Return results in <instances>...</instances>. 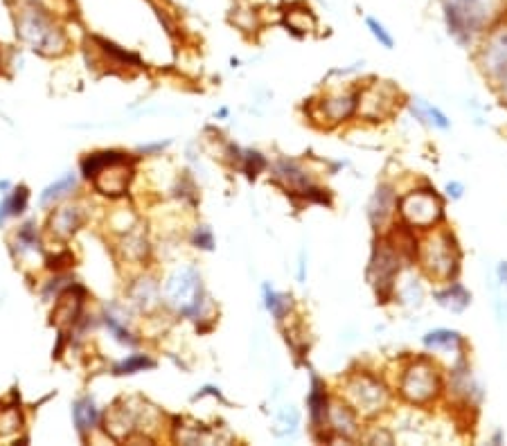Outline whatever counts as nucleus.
<instances>
[{
    "label": "nucleus",
    "instance_id": "obj_22",
    "mask_svg": "<svg viewBox=\"0 0 507 446\" xmlns=\"http://www.w3.org/2000/svg\"><path fill=\"white\" fill-rule=\"evenodd\" d=\"M27 201H30V192H27L25 185H18L14 192L0 203V223H5L9 216L23 214L27 210Z\"/></svg>",
    "mask_w": 507,
    "mask_h": 446
},
{
    "label": "nucleus",
    "instance_id": "obj_25",
    "mask_svg": "<svg viewBox=\"0 0 507 446\" xmlns=\"http://www.w3.org/2000/svg\"><path fill=\"white\" fill-rule=\"evenodd\" d=\"M151 368H156V361L149 359L147 354H131V357H126L124 361L117 363L113 372L115 375H135V372H144Z\"/></svg>",
    "mask_w": 507,
    "mask_h": 446
},
{
    "label": "nucleus",
    "instance_id": "obj_10",
    "mask_svg": "<svg viewBox=\"0 0 507 446\" xmlns=\"http://www.w3.org/2000/svg\"><path fill=\"white\" fill-rule=\"evenodd\" d=\"M273 180L282 185L286 192L300 194L307 201L313 203H327L329 205V194L327 189H323L313 183L309 171L304 169L302 162L293 158H280L273 165Z\"/></svg>",
    "mask_w": 507,
    "mask_h": 446
},
{
    "label": "nucleus",
    "instance_id": "obj_18",
    "mask_svg": "<svg viewBox=\"0 0 507 446\" xmlns=\"http://www.w3.org/2000/svg\"><path fill=\"white\" fill-rule=\"evenodd\" d=\"M261 295H264V307L266 311L275 318L277 323H282L291 314V307H293V298L286 295V293H280L273 286L264 284L261 286Z\"/></svg>",
    "mask_w": 507,
    "mask_h": 446
},
{
    "label": "nucleus",
    "instance_id": "obj_20",
    "mask_svg": "<svg viewBox=\"0 0 507 446\" xmlns=\"http://www.w3.org/2000/svg\"><path fill=\"white\" fill-rule=\"evenodd\" d=\"M81 221H84V212H81V207L68 205L52 216V230L61 237H68L77 230V228L81 225Z\"/></svg>",
    "mask_w": 507,
    "mask_h": 446
},
{
    "label": "nucleus",
    "instance_id": "obj_1",
    "mask_svg": "<svg viewBox=\"0 0 507 446\" xmlns=\"http://www.w3.org/2000/svg\"><path fill=\"white\" fill-rule=\"evenodd\" d=\"M449 34L463 48H472L505 21L507 0H440Z\"/></svg>",
    "mask_w": 507,
    "mask_h": 446
},
{
    "label": "nucleus",
    "instance_id": "obj_15",
    "mask_svg": "<svg viewBox=\"0 0 507 446\" xmlns=\"http://www.w3.org/2000/svg\"><path fill=\"white\" fill-rule=\"evenodd\" d=\"M307 406H309V420H311V429L318 431L325 429V422H327V411H329V395H327V386L320 377H311V390L309 397H307Z\"/></svg>",
    "mask_w": 507,
    "mask_h": 446
},
{
    "label": "nucleus",
    "instance_id": "obj_19",
    "mask_svg": "<svg viewBox=\"0 0 507 446\" xmlns=\"http://www.w3.org/2000/svg\"><path fill=\"white\" fill-rule=\"evenodd\" d=\"M411 113L418 117L420 122L429 124V126H436V129H442V131H447L451 126L449 117L442 113L438 106L424 102V99H413V102H411Z\"/></svg>",
    "mask_w": 507,
    "mask_h": 446
},
{
    "label": "nucleus",
    "instance_id": "obj_33",
    "mask_svg": "<svg viewBox=\"0 0 507 446\" xmlns=\"http://www.w3.org/2000/svg\"><path fill=\"white\" fill-rule=\"evenodd\" d=\"M496 90H499V95H501V99L507 104V70L503 72V75L499 77V81H496Z\"/></svg>",
    "mask_w": 507,
    "mask_h": 446
},
{
    "label": "nucleus",
    "instance_id": "obj_2",
    "mask_svg": "<svg viewBox=\"0 0 507 446\" xmlns=\"http://www.w3.org/2000/svg\"><path fill=\"white\" fill-rule=\"evenodd\" d=\"M415 259L429 280L438 282V284L454 282L460 271V250L456 237L449 230L431 228L429 234L420 241Z\"/></svg>",
    "mask_w": 507,
    "mask_h": 446
},
{
    "label": "nucleus",
    "instance_id": "obj_17",
    "mask_svg": "<svg viewBox=\"0 0 507 446\" xmlns=\"http://www.w3.org/2000/svg\"><path fill=\"white\" fill-rule=\"evenodd\" d=\"M72 422L81 438H86L90 431H95L99 424V411L93 402V397H81L72 404Z\"/></svg>",
    "mask_w": 507,
    "mask_h": 446
},
{
    "label": "nucleus",
    "instance_id": "obj_8",
    "mask_svg": "<svg viewBox=\"0 0 507 446\" xmlns=\"http://www.w3.org/2000/svg\"><path fill=\"white\" fill-rule=\"evenodd\" d=\"M399 273H402V255L393 246V241L384 237V239L377 241L372 261H370V268H368L370 284L375 286L379 302H388L395 295Z\"/></svg>",
    "mask_w": 507,
    "mask_h": 446
},
{
    "label": "nucleus",
    "instance_id": "obj_26",
    "mask_svg": "<svg viewBox=\"0 0 507 446\" xmlns=\"http://www.w3.org/2000/svg\"><path fill=\"white\" fill-rule=\"evenodd\" d=\"M366 27H368V32L375 36V41L381 45V48L386 50H393L395 48V39H393V34L388 32V27L379 21V18L375 16H366Z\"/></svg>",
    "mask_w": 507,
    "mask_h": 446
},
{
    "label": "nucleus",
    "instance_id": "obj_28",
    "mask_svg": "<svg viewBox=\"0 0 507 446\" xmlns=\"http://www.w3.org/2000/svg\"><path fill=\"white\" fill-rule=\"evenodd\" d=\"M395 295H399L402 302L411 305V307H420L422 305V298H424V291L420 286V282L415 280H406L404 286L395 289Z\"/></svg>",
    "mask_w": 507,
    "mask_h": 446
},
{
    "label": "nucleus",
    "instance_id": "obj_30",
    "mask_svg": "<svg viewBox=\"0 0 507 446\" xmlns=\"http://www.w3.org/2000/svg\"><path fill=\"white\" fill-rule=\"evenodd\" d=\"M104 325H106V329L113 334V338L115 341H120V343H124V345H133L135 341L131 338V332L126 329V327L117 320L115 316H111V314H106L104 316Z\"/></svg>",
    "mask_w": 507,
    "mask_h": 446
},
{
    "label": "nucleus",
    "instance_id": "obj_21",
    "mask_svg": "<svg viewBox=\"0 0 507 446\" xmlns=\"http://www.w3.org/2000/svg\"><path fill=\"white\" fill-rule=\"evenodd\" d=\"M424 348L427 350H460L465 348V338L460 336L458 332L454 329H436V332H429L424 334Z\"/></svg>",
    "mask_w": 507,
    "mask_h": 446
},
{
    "label": "nucleus",
    "instance_id": "obj_24",
    "mask_svg": "<svg viewBox=\"0 0 507 446\" xmlns=\"http://www.w3.org/2000/svg\"><path fill=\"white\" fill-rule=\"evenodd\" d=\"M133 302L140 309H151L158 305V284L153 280H140L133 289Z\"/></svg>",
    "mask_w": 507,
    "mask_h": 446
},
{
    "label": "nucleus",
    "instance_id": "obj_27",
    "mask_svg": "<svg viewBox=\"0 0 507 446\" xmlns=\"http://www.w3.org/2000/svg\"><path fill=\"white\" fill-rule=\"evenodd\" d=\"M298 424H300V413H298V408L286 406L277 415V426H282V429H275V433L277 435H293L298 431Z\"/></svg>",
    "mask_w": 507,
    "mask_h": 446
},
{
    "label": "nucleus",
    "instance_id": "obj_6",
    "mask_svg": "<svg viewBox=\"0 0 507 446\" xmlns=\"http://www.w3.org/2000/svg\"><path fill=\"white\" fill-rule=\"evenodd\" d=\"M16 34L30 45L32 50L43 54H57L66 48V36L61 27L41 7H25L16 18Z\"/></svg>",
    "mask_w": 507,
    "mask_h": 446
},
{
    "label": "nucleus",
    "instance_id": "obj_4",
    "mask_svg": "<svg viewBox=\"0 0 507 446\" xmlns=\"http://www.w3.org/2000/svg\"><path fill=\"white\" fill-rule=\"evenodd\" d=\"M165 302L187 320H201L207 302L201 273L194 266H183L171 273L165 282Z\"/></svg>",
    "mask_w": 507,
    "mask_h": 446
},
{
    "label": "nucleus",
    "instance_id": "obj_7",
    "mask_svg": "<svg viewBox=\"0 0 507 446\" xmlns=\"http://www.w3.org/2000/svg\"><path fill=\"white\" fill-rule=\"evenodd\" d=\"M397 214L413 230H431L445 216V203L436 189H411L397 201Z\"/></svg>",
    "mask_w": 507,
    "mask_h": 446
},
{
    "label": "nucleus",
    "instance_id": "obj_32",
    "mask_svg": "<svg viewBox=\"0 0 507 446\" xmlns=\"http://www.w3.org/2000/svg\"><path fill=\"white\" fill-rule=\"evenodd\" d=\"M445 192H447V196L454 198V201H458V198H463V196H465V185H463V183H458V180H451V183H447Z\"/></svg>",
    "mask_w": 507,
    "mask_h": 446
},
{
    "label": "nucleus",
    "instance_id": "obj_13",
    "mask_svg": "<svg viewBox=\"0 0 507 446\" xmlns=\"http://www.w3.org/2000/svg\"><path fill=\"white\" fill-rule=\"evenodd\" d=\"M397 214V194H395V187L388 185V183H381L377 185L372 198H370L368 203V219L372 223V228L379 232L384 230V228L393 221V216Z\"/></svg>",
    "mask_w": 507,
    "mask_h": 446
},
{
    "label": "nucleus",
    "instance_id": "obj_5",
    "mask_svg": "<svg viewBox=\"0 0 507 446\" xmlns=\"http://www.w3.org/2000/svg\"><path fill=\"white\" fill-rule=\"evenodd\" d=\"M341 397L361 417H377L390 406V388L370 372H352L343 381Z\"/></svg>",
    "mask_w": 507,
    "mask_h": 446
},
{
    "label": "nucleus",
    "instance_id": "obj_23",
    "mask_svg": "<svg viewBox=\"0 0 507 446\" xmlns=\"http://www.w3.org/2000/svg\"><path fill=\"white\" fill-rule=\"evenodd\" d=\"M77 187V176L72 174V171H68V174H63L61 178L54 180L52 185H48L43 189V194H41V205H48L52 201H59L61 196H66L68 192H72V189Z\"/></svg>",
    "mask_w": 507,
    "mask_h": 446
},
{
    "label": "nucleus",
    "instance_id": "obj_3",
    "mask_svg": "<svg viewBox=\"0 0 507 446\" xmlns=\"http://www.w3.org/2000/svg\"><path fill=\"white\" fill-rule=\"evenodd\" d=\"M397 393L413 406H431L445 393V379H442L440 368L427 357L413 359L406 363V368L399 375Z\"/></svg>",
    "mask_w": 507,
    "mask_h": 446
},
{
    "label": "nucleus",
    "instance_id": "obj_29",
    "mask_svg": "<svg viewBox=\"0 0 507 446\" xmlns=\"http://www.w3.org/2000/svg\"><path fill=\"white\" fill-rule=\"evenodd\" d=\"M243 171H246V176L248 178H257V174H261V171L266 169L268 165V160L261 156L259 151H243Z\"/></svg>",
    "mask_w": 507,
    "mask_h": 446
},
{
    "label": "nucleus",
    "instance_id": "obj_34",
    "mask_svg": "<svg viewBox=\"0 0 507 446\" xmlns=\"http://www.w3.org/2000/svg\"><path fill=\"white\" fill-rule=\"evenodd\" d=\"M496 275H499V282L503 286H507V261H501L499 266H496Z\"/></svg>",
    "mask_w": 507,
    "mask_h": 446
},
{
    "label": "nucleus",
    "instance_id": "obj_12",
    "mask_svg": "<svg viewBox=\"0 0 507 446\" xmlns=\"http://www.w3.org/2000/svg\"><path fill=\"white\" fill-rule=\"evenodd\" d=\"M356 93L359 90H347V93H336V95L323 97L318 102H311L309 104L311 122L327 126V129L347 122L350 117L356 115Z\"/></svg>",
    "mask_w": 507,
    "mask_h": 446
},
{
    "label": "nucleus",
    "instance_id": "obj_14",
    "mask_svg": "<svg viewBox=\"0 0 507 446\" xmlns=\"http://www.w3.org/2000/svg\"><path fill=\"white\" fill-rule=\"evenodd\" d=\"M325 429H329L336 438L356 440L359 438V415L352 411L345 402H329Z\"/></svg>",
    "mask_w": 507,
    "mask_h": 446
},
{
    "label": "nucleus",
    "instance_id": "obj_11",
    "mask_svg": "<svg viewBox=\"0 0 507 446\" xmlns=\"http://www.w3.org/2000/svg\"><path fill=\"white\" fill-rule=\"evenodd\" d=\"M476 63L492 84H496L507 70V21L492 27L481 39L476 50Z\"/></svg>",
    "mask_w": 507,
    "mask_h": 446
},
{
    "label": "nucleus",
    "instance_id": "obj_9",
    "mask_svg": "<svg viewBox=\"0 0 507 446\" xmlns=\"http://www.w3.org/2000/svg\"><path fill=\"white\" fill-rule=\"evenodd\" d=\"M399 88L390 81H372L356 93V115L368 122H384L399 108Z\"/></svg>",
    "mask_w": 507,
    "mask_h": 446
},
{
    "label": "nucleus",
    "instance_id": "obj_16",
    "mask_svg": "<svg viewBox=\"0 0 507 446\" xmlns=\"http://www.w3.org/2000/svg\"><path fill=\"white\" fill-rule=\"evenodd\" d=\"M433 298H436V302L440 307H445L454 314L465 311V309L472 305V293H469L460 282H447L440 291L433 293Z\"/></svg>",
    "mask_w": 507,
    "mask_h": 446
},
{
    "label": "nucleus",
    "instance_id": "obj_31",
    "mask_svg": "<svg viewBox=\"0 0 507 446\" xmlns=\"http://www.w3.org/2000/svg\"><path fill=\"white\" fill-rule=\"evenodd\" d=\"M192 243L201 250H212L214 248V234L207 225H196V230L192 234Z\"/></svg>",
    "mask_w": 507,
    "mask_h": 446
}]
</instances>
